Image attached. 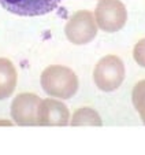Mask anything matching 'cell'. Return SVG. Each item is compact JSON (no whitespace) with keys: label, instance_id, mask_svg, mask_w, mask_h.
Here are the masks:
<instances>
[{"label":"cell","instance_id":"2","mask_svg":"<svg viewBox=\"0 0 145 155\" xmlns=\"http://www.w3.org/2000/svg\"><path fill=\"white\" fill-rule=\"evenodd\" d=\"M125 80V66L116 55H105L93 70V81L103 92H112L122 85Z\"/></svg>","mask_w":145,"mask_h":155},{"label":"cell","instance_id":"11","mask_svg":"<svg viewBox=\"0 0 145 155\" xmlns=\"http://www.w3.org/2000/svg\"><path fill=\"white\" fill-rule=\"evenodd\" d=\"M133 58L136 63L141 68H145V37L141 38L138 43L134 45L133 50Z\"/></svg>","mask_w":145,"mask_h":155},{"label":"cell","instance_id":"1","mask_svg":"<svg viewBox=\"0 0 145 155\" xmlns=\"http://www.w3.org/2000/svg\"><path fill=\"white\" fill-rule=\"evenodd\" d=\"M41 87L51 97L70 99L78 91V77L66 66L52 64L41 73Z\"/></svg>","mask_w":145,"mask_h":155},{"label":"cell","instance_id":"3","mask_svg":"<svg viewBox=\"0 0 145 155\" xmlns=\"http://www.w3.org/2000/svg\"><path fill=\"white\" fill-rule=\"evenodd\" d=\"M97 26L105 33H115L127 22V11L121 0H100L95 10Z\"/></svg>","mask_w":145,"mask_h":155},{"label":"cell","instance_id":"4","mask_svg":"<svg viewBox=\"0 0 145 155\" xmlns=\"http://www.w3.org/2000/svg\"><path fill=\"white\" fill-rule=\"evenodd\" d=\"M64 33L70 43L76 45L88 44L97 36V24L95 15L88 10L77 11L64 26Z\"/></svg>","mask_w":145,"mask_h":155},{"label":"cell","instance_id":"8","mask_svg":"<svg viewBox=\"0 0 145 155\" xmlns=\"http://www.w3.org/2000/svg\"><path fill=\"white\" fill-rule=\"evenodd\" d=\"M18 73L14 63L7 58H0V100L7 99L15 91Z\"/></svg>","mask_w":145,"mask_h":155},{"label":"cell","instance_id":"9","mask_svg":"<svg viewBox=\"0 0 145 155\" xmlns=\"http://www.w3.org/2000/svg\"><path fill=\"white\" fill-rule=\"evenodd\" d=\"M71 126H102L103 121L96 110L90 107H82L76 110L70 121Z\"/></svg>","mask_w":145,"mask_h":155},{"label":"cell","instance_id":"5","mask_svg":"<svg viewBox=\"0 0 145 155\" xmlns=\"http://www.w3.org/2000/svg\"><path fill=\"white\" fill-rule=\"evenodd\" d=\"M62 0H0V6L19 17H40L52 12Z\"/></svg>","mask_w":145,"mask_h":155},{"label":"cell","instance_id":"7","mask_svg":"<svg viewBox=\"0 0 145 155\" xmlns=\"http://www.w3.org/2000/svg\"><path fill=\"white\" fill-rule=\"evenodd\" d=\"M38 125L66 126L70 124V111L66 104L56 99H44L38 106Z\"/></svg>","mask_w":145,"mask_h":155},{"label":"cell","instance_id":"10","mask_svg":"<svg viewBox=\"0 0 145 155\" xmlns=\"http://www.w3.org/2000/svg\"><path fill=\"white\" fill-rule=\"evenodd\" d=\"M131 99L134 107L141 117V121L145 124V80H141L134 85Z\"/></svg>","mask_w":145,"mask_h":155},{"label":"cell","instance_id":"6","mask_svg":"<svg viewBox=\"0 0 145 155\" xmlns=\"http://www.w3.org/2000/svg\"><path fill=\"white\" fill-rule=\"evenodd\" d=\"M41 99L34 94H19L11 103V117L18 125H38L37 113Z\"/></svg>","mask_w":145,"mask_h":155}]
</instances>
